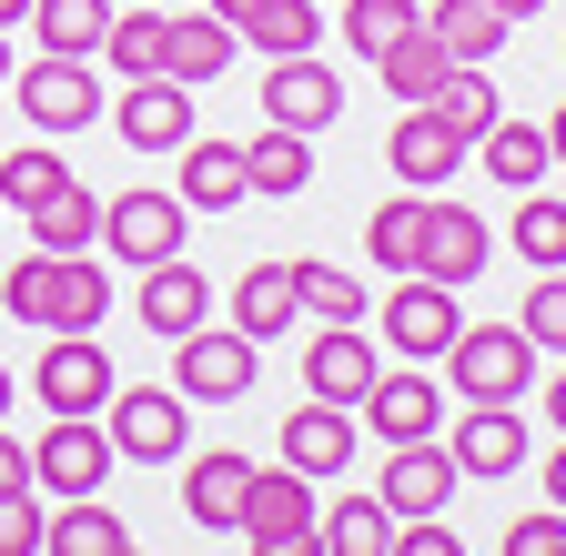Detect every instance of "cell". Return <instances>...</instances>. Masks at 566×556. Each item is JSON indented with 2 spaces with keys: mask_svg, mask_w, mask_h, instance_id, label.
<instances>
[{
  "mask_svg": "<svg viewBox=\"0 0 566 556\" xmlns=\"http://www.w3.org/2000/svg\"><path fill=\"white\" fill-rule=\"evenodd\" d=\"M0 314L11 324H31V334H102V314H112V263H102V243L92 253H21L11 273H0Z\"/></svg>",
  "mask_w": 566,
  "mask_h": 556,
  "instance_id": "1",
  "label": "cell"
},
{
  "mask_svg": "<svg viewBox=\"0 0 566 556\" xmlns=\"http://www.w3.org/2000/svg\"><path fill=\"white\" fill-rule=\"evenodd\" d=\"M102 436H112V455H132V465H182L192 405H182V385H112V395H102Z\"/></svg>",
  "mask_w": 566,
  "mask_h": 556,
  "instance_id": "2",
  "label": "cell"
},
{
  "mask_svg": "<svg viewBox=\"0 0 566 556\" xmlns=\"http://www.w3.org/2000/svg\"><path fill=\"white\" fill-rule=\"evenodd\" d=\"M446 365H455V395L465 405H516L536 385V344H526V324H455Z\"/></svg>",
  "mask_w": 566,
  "mask_h": 556,
  "instance_id": "3",
  "label": "cell"
},
{
  "mask_svg": "<svg viewBox=\"0 0 566 556\" xmlns=\"http://www.w3.org/2000/svg\"><path fill=\"white\" fill-rule=\"evenodd\" d=\"M253 375H263V344L253 334H233V324L212 334V314L192 334H172V385H182V405H243Z\"/></svg>",
  "mask_w": 566,
  "mask_h": 556,
  "instance_id": "4",
  "label": "cell"
},
{
  "mask_svg": "<svg viewBox=\"0 0 566 556\" xmlns=\"http://www.w3.org/2000/svg\"><path fill=\"white\" fill-rule=\"evenodd\" d=\"M21 92V112H31V132H41V143H71V132H92L112 102H102V82H92V61H71V51H41L31 61V72H11Z\"/></svg>",
  "mask_w": 566,
  "mask_h": 556,
  "instance_id": "5",
  "label": "cell"
},
{
  "mask_svg": "<svg viewBox=\"0 0 566 556\" xmlns=\"http://www.w3.org/2000/svg\"><path fill=\"white\" fill-rule=\"evenodd\" d=\"M233 536H243L253 556H294V546H314V475H304V465H253Z\"/></svg>",
  "mask_w": 566,
  "mask_h": 556,
  "instance_id": "6",
  "label": "cell"
},
{
  "mask_svg": "<svg viewBox=\"0 0 566 556\" xmlns=\"http://www.w3.org/2000/svg\"><path fill=\"white\" fill-rule=\"evenodd\" d=\"M455 284H436V273H405V284L385 294V314H375V334L395 344L405 365H446V344H455Z\"/></svg>",
  "mask_w": 566,
  "mask_h": 556,
  "instance_id": "7",
  "label": "cell"
},
{
  "mask_svg": "<svg viewBox=\"0 0 566 556\" xmlns=\"http://www.w3.org/2000/svg\"><path fill=\"white\" fill-rule=\"evenodd\" d=\"M112 385H122V375H112V355H102V334H41V365H31L41 415H102Z\"/></svg>",
  "mask_w": 566,
  "mask_h": 556,
  "instance_id": "8",
  "label": "cell"
},
{
  "mask_svg": "<svg viewBox=\"0 0 566 556\" xmlns=\"http://www.w3.org/2000/svg\"><path fill=\"white\" fill-rule=\"evenodd\" d=\"M92 243H102V253H122L132 273H142V263H163V253H182V192H153V182L112 192Z\"/></svg>",
  "mask_w": 566,
  "mask_h": 556,
  "instance_id": "9",
  "label": "cell"
},
{
  "mask_svg": "<svg viewBox=\"0 0 566 556\" xmlns=\"http://www.w3.org/2000/svg\"><path fill=\"white\" fill-rule=\"evenodd\" d=\"M112 436H102V415H51V436L31 445V485H51V496H102V475H112Z\"/></svg>",
  "mask_w": 566,
  "mask_h": 556,
  "instance_id": "10",
  "label": "cell"
},
{
  "mask_svg": "<svg viewBox=\"0 0 566 556\" xmlns=\"http://www.w3.org/2000/svg\"><path fill=\"white\" fill-rule=\"evenodd\" d=\"M192 102H202V92H182L172 72H142V82H122V102H112L102 122L122 132L132 153H182V143H192Z\"/></svg>",
  "mask_w": 566,
  "mask_h": 556,
  "instance_id": "11",
  "label": "cell"
},
{
  "mask_svg": "<svg viewBox=\"0 0 566 556\" xmlns=\"http://www.w3.org/2000/svg\"><path fill=\"white\" fill-rule=\"evenodd\" d=\"M344 112V82L324 72L314 51H273V72H263V122H283V132H324Z\"/></svg>",
  "mask_w": 566,
  "mask_h": 556,
  "instance_id": "12",
  "label": "cell"
},
{
  "mask_svg": "<svg viewBox=\"0 0 566 556\" xmlns=\"http://www.w3.org/2000/svg\"><path fill=\"white\" fill-rule=\"evenodd\" d=\"M375 496H385L395 516H446V506H455V455H446L436 436L395 445V455H385V475H375Z\"/></svg>",
  "mask_w": 566,
  "mask_h": 556,
  "instance_id": "13",
  "label": "cell"
},
{
  "mask_svg": "<svg viewBox=\"0 0 566 556\" xmlns=\"http://www.w3.org/2000/svg\"><path fill=\"white\" fill-rule=\"evenodd\" d=\"M283 465H304L314 485H334V475L354 465V405H324V395H304L294 415H283Z\"/></svg>",
  "mask_w": 566,
  "mask_h": 556,
  "instance_id": "14",
  "label": "cell"
},
{
  "mask_svg": "<svg viewBox=\"0 0 566 556\" xmlns=\"http://www.w3.org/2000/svg\"><path fill=\"white\" fill-rule=\"evenodd\" d=\"M243 485H253V455H233V445L182 455V516H192L202 536H233V516H243Z\"/></svg>",
  "mask_w": 566,
  "mask_h": 556,
  "instance_id": "15",
  "label": "cell"
},
{
  "mask_svg": "<svg viewBox=\"0 0 566 556\" xmlns=\"http://www.w3.org/2000/svg\"><path fill=\"white\" fill-rule=\"evenodd\" d=\"M354 415H375V436H385V445H415V436H436V426H446V395H436V375H424V365H405V375H375Z\"/></svg>",
  "mask_w": 566,
  "mask_h": 556,
  "instance_id": "16",
  "label": "cell"
},
{
  "mask_svg": "<svg viewBox=\"0 0 566 556\" xmlns=\"http://www.w3.org/2000/svg\"><path fill=\"white\" fill-rule=\"evenodd\" d=\"M132 314H142V334H192V324L212 314V284H202V273H192L182 253H163V263H142Z\"/></svg>",
  "mask_w": 566,
  "mask_h": 556,
  "instance_id": "17",
  "label": "cell"
},
{
  "mask_svg": "<svg viewBox=\"0 0 566 556\" xmlns=\"http://www.w3.org/2000/svg\"><path fill=\"white\" fill-rule=\"evenodd\" d=\"M455 162H465V143H455L446 122H436V102H405L395 143H385V172H395V182H415V192H436Z\"/></svg>",
  "mask_w": 566,
  "mask_h": 556,
  "instance_id": "18",
  "label": "cell"
},
{
  "mask_svg": "<svg viewBox=\"0 0 566 556\" xmlns=\"http://www.w3.org/2000/svg\"><path fill=\"white\" fill-rule=\"evenodd\" d=\"M233 51H243V31H233L223 11H182L172 41H163V72H172L182 92H212V82L233 72Z\"/></svg>",
  "mask_w": 566,
  "mask_h": 556,
  "instance_id": "19",
  "label": "cell"
},
{
  "mask_svg": "<svg viewBox=\"0 0 566 556\" xmlns=\"http://www.w3.org/2000/svg\"><path fill=\"white\" fill-rule=\"evenodd\" d=\"M365 385H375V344L354 334V324L304 334V395H324V405H365Z\"/></svg>",
  "mask_w": 566,
  "mask_h": 556,
  "instance_id": "20",
  "label": "cell"
},
{
  "mask_svg": "<svg viewBox=\"0 0 566 556\" xmlns=\"http://www.w3.org/2000/svg\"><path fill=\"white\" fill-rule=\"evenodd\" d=\"M446 455H455V475H516L526 465V415L516 405H465Z\"/></svg>",
  "mask_w": 566,
  "mask_h": 556,
  "instance_id": "21",
  "label": "cell"
},
{
  "mask_svg": "<svg viewBox=\"0 0 566 556\" xmlns=\"http://www.w3.org/2000/svg\"><path fill=\"white\" fill-rule=\"evenodd\" d=\"M182 213H233V202H253V172H243V143H182Z\"/></svg>",
  "mask_w": 566,
  "mask_h": 556,
  "instance_id": "22",
  "label": "cell"
},
{
  "mask_svg": "<svg viewBox=\"0 0 566 556\" xmlns=\"http://www.w3.org/2000/svg\"><path fill=\"white\" fill-rule=\"evenodd\" d=\"M424 273L436 284H475L485 273V213L475 202H424Z\"/></svg>",
  "mask_w": 566,
  "mask_h": 556,
  "instance_id": "23",
  "label": "cell"
},
{
  "mask_svg": "<svg viewBox=\"0 0 566 556\" xmlns=\"http://www.w3.org/2000/svg\"><path fill=\"white\" fill-rule=\"evenodd\" d=\"M446 72H455V51L424 31V21H415V31H395V41L375 51V82H385L395 102H436V92H446Z\"/></svg>",
  "mask_w": 566,
  "mask_h": 556,
  "instance_id": "24",
  "label": "cell"
},
{
  "mask_svg": "<svg viewBox=\"0 0 566 556\" xmlns=\"http://www.w3.org/2000/svg\"><path fill=\"white\" fill-rule=\"evenodd\" d=\"M92 233H102V192H92L82 172H61V182L31 202V243H41V253H92Z\"/></svg>",
  "mask_w": 566,
  "mask_h": 556,
  "instance_id": "25",
  "label": "cell"
},
{
  "mask_svg": "<svg viewBox=\"0 0 566 556\" xmlns=\"http://www.w3.org/2000/svg\"><path fill=\"white\" fill-rule=\"evenodd\" d=\"M475 162H485V182H506V192H536V182L556 172L546 132H536V122H506V112H495V122L475 132Z\"/></svg>",
  "mask_w": 566,
  "mask_h": 556,
  "instance_id": "26",
  "label": "cell"
},
{
  "mask_svg": "<svg viewBox=\"0 0 566 556\" xmlns=\"http://www.w3.org/2000/svg\"><path fill=\"white\" fill-rule=\"evenodd\" d=\"M424 202H436V192H395V202H375V213H365V253L385 263V273H424Z\"/></svg>",
  "mask_w": 566,
  "mask_h": 556,
  "instance_id": "27",
  "label": "cell"
},
{
  "mask_svg": "<svg viewBox=\"0 0 566 556\" xmlns=\"http://www.w3.org/2000/svg\"><path fill=\"white\" fill-rule=\"evenodd\" d=\"M243 172H253V192L294 202V192L314 182V132H283V122H263L253 143H243Z\"/></svg>",
  "mask_w": 566,
  "mask_h": 556,
  "instance_id": "28",
  "label": "cell"
},
{
  "mask_svg": "<svg viewBox=\"0 0 566 556\" xmlns=\"http://www.w3.org/2000/svg\"><path fill=\"white\" fill-rule=\"evenodd\" d=\"M294 263H253L243 284H233V334H253V344H273V334H294Z\"/></svg>",
  "mask_w": 566,
  "mask_h": 556,
  "instance_id": "29",
  "label": "cell"
},
{
  "mask_svg": "<svg viewBox=\"0 0 566 556\" xmlns=\"http://www.w3.org/2000/svg\"><path fill=\"white\" fill-rule=\"evenodd\" d=\"M51 556H132V526L102 506V496H61V516L41 526Z\"/></svg>",
  "mask_w": 566,
  "mask_h": 556,
  "instance_id": "30",
  "label": "cell"
},
{
  "mask_svg": "<svg viewBox=\"0 0 566 556\" xmlns=\"http://www.w3.org/2000/svg\"><path fill=\"white\" fill-rule=\"evenodd\" d=\"M314 536L334 556H385L395 546V506L385 496H334V506H314Z\"/></svg>",
  "mask_w": 566,
  "mask_h": 556,
  "instance_id": "31",
  "label": "cell"
},
{
  "mask_svg": "<svg viewBox=\"0 0 566 556\" xmlns=\"http://www.w3.org/2000/svg\"><path fill=\"white\" fill-rule=\"evenodd\" d=\"M424 31H436L455 61H495V51H506V11H495V0H436V11H424Z\"/></svg>",
  "mask_w": 566,
  "mask_h": 556,
  "instance_id": "32",
  "label": "cell"
},
{
  "mask_svg": "<svg viewBox=\"0 0 566 556\" xmlns=\"http://www.w3.org/2000/svg\"><path fill=\"white\" fill-rule=\"evenodd\" d=\"M31 31H41V51H71V61H102V31H112V0H31Z\"/></svg>",
  "mask_w": 566,
  "mask_h": 556,
  "instance_id": "33",
  "label": "cell"
},
{
  "mask_svg": "<svg viewBox=\"0 0 566 556\" xmlns=\"http://www.w3.org/2000/svg\"><path fill=\"white\" fill-rule=\"evenodd\" d=\"M495 112H506V102H495V82H485V61H455V72H446V92H436V122H446L455 143L475 153V132H485Z\"/></svg>",
  "mask_w": 566,
  "mask_h": 556,
  "instance_id": "34",
  "label": "cell"
},
{
  "mask_svg": "<svg viewBox=\"0 0 566 556\" xmlns=\"http://www.w3.org/2000/svg\"><path fill=\"white\" fill-rule=\"evenodd\" d=\"M163 41H172V21H163V11H112L102 61H112L122 82H142V72H163Z\"/></svg>",
  "mask_w": 566,
  "mask_h": 556,
  "instance_id": "35",
  "label": "cell"
},
{
  "mask_svg": "<svg viewBox=\"0 0 566 556\" xmlns=\"http://www.w3.org/2000/svg\"><path fill=\"white\" fill-rule=\"evenodd\" d=\"M294 304L314 324H365V284H354L344 263H294Z\"/></svg>",
  "mask_w": 566,
  "mask_h": 556,
  "instance_id": "36",
  "label": "cell"
},
{
  "mask_svg": "<svg viewBox=\"0 0 566 556\" xmlns=\"http://www.w3.org/2000/svg\"><path fill=\"white\" fill-rule=\"evenodd\" d=\"M516 253H526V273H556V263H566V202H556L546 182L516 202Z\"/></svg>",
  "mask_w": 566,
  "mask_h": 556,
  "instance_id": "37",
  "label": "cell"
},
{
  "mask_svg": "<svg viewBox=\"0 0 566 556\" xmlns=\"http://www.w3.org/2000/svg\"><path fill=\"white\" fill-rule=\"evenodd\" d=\"M334 11H344V41L365 51V61H375V51L395 41V31H415V21H424L415 0H334Z\"/></svg>",
  "mask_w": 566,
  "mask_h": 556,
  "instance_id": "38",
  "label": "cell"
},
{
  "mask_svg": "<svg viewBox=\"0 0 566 556\" xmlns=\"http://www.w3.org/2000/svg\"><path fill=\"white\" fill-rule=\"evenodd\" d=\"M314 31H324V11H314V0H273V11L263 21H243V41L273 61V51H314Z\"/></svg>",
  "mask_w": 566,
  "mask_h": 556,
  "instance_id": "39",
  "label": "cell"
},
{
  "mask_svg": "<svg viewBox=\"0 0 566 556\" xmlns=\"http://www.w3.org/2000/svg\"><path fill=\"white\" fill-rule=\"evenodd\" d=\"M61 172H71V162H61L51 143H31V153H0V202H11V213H31V202H41Z\"/></svg>",
  "mask_w": 566,
  "mask_h": 556,
  "instance_id": "40",
  "label": "cell"
},
{
  "mask_svg": "<svg viewBox=\"0 0 566 556\" xmlns=\"http://www.w3.org/2000/svg\"><path fill=\"white\" fill-rule=\"evenodd\" d=\"M526 344H536V355H566V263L556 273H536V284H526Z\"/></svg>",
  "mask_w": 566,
  "mask_h": 556,
  "instance_id": "41",
  "label": "cell"
},
{
  "mask_svg": "<svg viewBox=\"0 0 566 556\" xmlns=\"http://www.w3.org/2000/svg\"><path fill=\"white\" fill-rule=\"evenodd\" d=\"M41 496H31V485H11V496H0V556H41Z\"/></svg>",
  "mask_w": 566,
  "mask_h": 556,
  "instance_id": "42",
  "label": "cell"
},
{
  "mask_svg": "<svg viewBox=\"0 0 566 556\" xmlns=\"http://www.w3.org/2000/svg\"><path fill=\"white\" fill-rule=\"evenodd\" d=\"M506 556H566V506H526L506 526Z\"/></svg>",
  "mask_w": 566,
  "mask_h": 556,
  "instance_id": "43",
  "label": "cell"
},
{
  "mask_svg": "<svg viewBox=\"0 0 566 556\" xmlns=\"http://www.w3.org/2000/svg\"><path fill=\"white\" fill-rule=\"evenodd\" d=\"M11 485H31V445H21L11 426H0V496H11Z\"/></svg>",
  "mask_w": 566,
  "mask_h": 556,
  "instance_id": "44",
  "label": "cell"
},
{
  "mask_svg": "<svg viewBox=\"0 0 566 556\" xmlns=\"http://www.w3.org/2000/svg\"><path fill=\"white\" fill-rule=\"evenodd\" d=\"M546 506H566V436H556V455H546Z\"/></svg>",
  "mask_w": 566,
  "mask_h": 556,
  "instance_id": "45",
  "label": "cell"
},
{
  "mask_svg": "<svg viewBox=\"0 0 566 556\" xmlns=\"http://www.w3.org/2000/svg\"><path fill=\"white\" fill-rule=\"evenodd\" d=\"M212 11H223V21L243 31V21H263V11H273V0H212Z\"/></svg>",
  "mask_w": 566,
  "mask_h": 556,
  "instance_id": "46",
  "label": "cell"
},
{
  "mask_svg": "<svg viewBox=\"0 0 566 556\" xmlns=\"http://www.w3.org/2000/svg\"><path fill=\"white\" fill-rule=\"evenodd\" d=\"M546 426H556V436H566V375H556V385H546Z\"/></svg>",
  "mask_w": 566,
  "mask_h": 556,
  "instance_id": "47",
  "label": "cell"
},
{
  "mask_svg": "<svg viewBox=\"0 0 566 556\" xmlns=\"http://www.w3.org/2000/svg\"><path fill=\"white\" fill-rule=\"evenodd\" d=\"M546 153H556V162H566V102H556V122H546Z\"/></svg>",
  "mask_w": 566,
  "mask_h": 556,
  "instance_id": "48",
  "label": "cell"
},
{
  "mask_svg": "<svg viewBox=\"0 0 566 556\" xmlns=\"http://www.w3.org/2000/svg\"><path fill=\"white\" fill-rule=\"evenodd\" d=\"M31 21V0H0V31H21Z\"/></svg>",
  "mask_w": 566,
  "mask_h": 556,
  "instance_id": "49",
  "label": "cell"
},
{
  "mask_svg": "<svg viewBox=\"0 0 566 556\" xmlns=\"http://www.w3.org/2000/svg\"><path fill=\"white\" fill-rule=\"evenodd\" d=\"M495 11H506V21H526V11H546V0H495Z\"/></svg>",
  "mask_w": 566,
  "mask_h": 556,
  "instance_id": "50",
  "label": "cell"
},
{
  "mask_svg": "<svg viewBox=\"0 0 566 556\" xmlns=\"http://www.w3.org/2000/svg\"><path fill=\"white\" fill-rule=\"evenodd\" d=\"M0 92H11V31H0Z\"/></svg>",
  "mask_w": 566,
  "mask_h": 556,
  "instance_id": "51",
  "label": "cell"
},
{
  "mask_svg": "<svg viewBox=\"0 0 566 556\" xmlns=\"http://www.w3.org/2000/svg\"><path fill=\"white\" fill-rule=\"evenodd\" d=\"M0 415H11V365H0Z\"/></svg>",
  "mask_w": 566,
  "mask_h": 556,
  "instance_id": "52",
  "label": "cell"
},
{
  "mask_svg": "<svg viewBox=\"0 0 566 556\" xmlns=\"http://www.w3.org/2000/svg\"><path fill=\"white\" fill-rule=\"evenodd\" d=\"M556 51H566V41H556Z\"/></svg>",
  "mask_w": 566,
  "mask_h": 556,
  "instance_id": "53",
  "label": "cell"
}]
</instances>
